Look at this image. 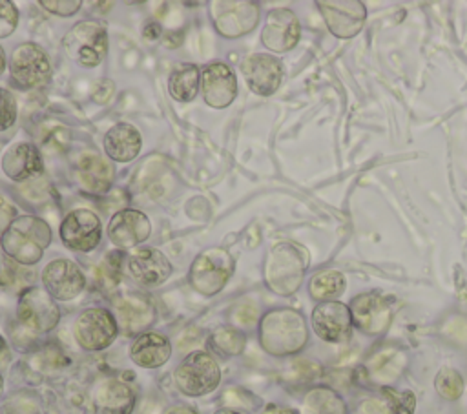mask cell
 <instances>
[{
	"label": "cell",
	"mask_w": 467,
	"mask_h": 414,
	"mask_svg": "<svg viewBox=\"0 0 467 414\" xmlns=\"http://www.w3.org/2000/svg\"><path fill=\"white\" fill-rule=\"evenodd\" d=\"M299 414H347V403L334 388L317 385L305 392Z\"/></svg>",
	"instance_id": "cell-27"
},
{
	"label": "cell",
	"mask_w": 467,
	"mask_h": 414,
	"mask_svg": "<svg viewBox=\"0 0 467 414\" xmlns=\"http://www.w3.org/2000/svg\"><path fill=\"white\" fill-rule=\"evenodd\" d=\"M62 46L69 58L82 67L99 66L108 53V33L100 22H77L64 36Z\"/></svg>",
	"instance_id": "cell-4"
},
{
	"label": "cell",
	"mask_w": 467,
	"mask_h": 414,
	"mask_svg": "<svg viewBox=\"0 0 467 414\" xmlns=\"http://www.w3.org/2000/svg\"><path fill=\"white\" fill-rule=\"evenodd\" d=\"M4 67H5V55H4V49L0 47V73L4 71Z\"/></svg>",
	"instance_id": "cell-44"
},
{
	"label": "cell",
	"mask_w": 467,
	"mask_h": 414,
	"mask_svg": "<svg viewBox=\"0 0 467 414\" xmlns=\"http://www.w3.org/2000/svg\"><path fill=\"white\" fill-rule=\"evenodd\" d=\"M60 237L71 250L89 252L100 243V219L89 210H73L60 224Z\"/></svg>",
	"instance_id": "cell-17"
},
{
	"label": "cell",
	"mask_w": 467,
	"mask_h": 414,
	"mask_svg": "<svg viewBox=\"0 0 467 414\" xmlns=\"http://www.w3.org/2000/svg\"><path fill=\"white\" fill-rule=\"evenodd\" d=\"M130 356H131L133 363L139 367L157 368L170 359L171 345H170L168 337H164L162 334L146 332V334H140L133 341V345L130 348Z\"/></svg>",
	"instance_id": "cell-24"
},
{
	"label": "cell",
	"mask_w": 467,
	"mask_h": 414,
	"mask_svg": "<svg viewBox=\"0 0 467 414\" xmlns=\"http://www.w3.org/2000/svg\"><path fill=\"white\" fill-rule=\"evenodd\" d=\"M168 88L175 100H179V102L193 100L197 95V89H199L197 66L190 64V62L177 64L168 77Z\"/></svg>",
	"instance_id": "cell-28"
},
{
	"label": "cell",
	"mask_w": 467,
	"mask_h": 414,
	"mask_svg": "<svg viewBox=\"0 0 467 414\" xmlns=\"http://www.w3.org/2000/svg\"><path fill=\"white\" fill-rule=\"evenodd\" d=\"M463 388H465V381L456 368L443 367L434 376V390L438 392L440 398L447 401L460 399L463 394Z\"/></svg>",
	"instance_id": "cell-32"
},
{
	"label": "cell",
	"mask_w": 467,
	"mask_h": 414,
	"mask_svg": "<svg viewBox=\"0 0 467 414\" xmlns=\"http://www.w3.org/2000/svg\"><path fill=\"white\" fill-rule=\"evenodd\" d=\"M2 390H4V381H2V376H0V396H2Z\"/></svg>",
	"instance_id": "cell-45"
},
{
	"label": "cell",
	"mask_w": 467,
	"mask_h": 414,
	"mask_svg": "<svg viewBox=\"0 0 467 414\" xmlns=\"http://www.w3.org/2000/svg\"><path fill=\"white\" fill-rule=\"evenodd\" d=\"M115 314L119 319V325L128 334L146 330L155 319L153 305L146 297L137 294H128L119 301H115Z\"/></svg>",
	"instance_id": "cell-23"
},
{
	"label": "cell",
	"mask_w": 467,
	"mask_h": 414,
	"mask_svg": "<svg viewBox=\"0 0 467 414\" xmlns=\"http://www.w3.org/2000/svg\"><path fill=\"white\" fill-rule=\"evenodd\" d=\"M246 337L234 326H219L208 337V347L221 356H237L244 350Z\"/></svg>",
	"instance_id": "cell-30"
},
{
	"label": "cell",
	"mask_w": 467,
	"mask_h": 414,
	"mask_svg": "<svg viewBox=\"0 0 467 414\" xmlns=\"http://www.w3.org/2000/svg\"><path fill=\"white\" fill-rule=\"evenodd\" d=\"M51 243V228L35 215L16 217L2 233L0 244L4 252L20 264H35Z\"/></svg>",
	"instance_id": "cell-2"
},
{
	"label": "cell",
	"mask_w": 467,
	"mask_h": 414,
	"mask_svg": "<svg viewBox=\"0 0 467 414\" xmlns=\"http://www.w3.org/2000/svg\"><path fill=\"white\" fill-rule=\"evenodd\" d=\"M140 133L135 126L128 122H119L111 126L104 135V150L109 159L119 162H128L135 159L140 151Z\"/></svg>",
	"instance_id": "cell-25"
},
{
	"label": "cell",
	"mask_w": 467,
	"mask_h": 414,
	"mask_svg": "<svg viewBox=\"0 0 467 414\" xmlns=\"http://www.w3.org/2000/svg\"><path fill=\"white\" fill-rule=\"evenodd\" d=\"M18 22V11L11 2L0 0V38L11 35Z\"/></svg>",
	"instance_id": "cell-36"
},
{
	"label": "cell",
	"mask_w": 467,
	"mask_h": 414,
	"mask_svg": "<svg viewBox=\"0 0 467 414\" xmlns=\"http://www.w3.org/2000/svg\"><path fill=\"white\" fill-rule=\"evenodd\" d=\"M328 31L337 38L356 36L367 18V9L359 0H343V2H316Z\"/></svg>",
	"instance_id": "cell-13"
},
{
	"label": "cell",
	"mask_w": 467,
	"mask_h": 414,
	"mask_svg": "<svg viewBox=\"0 0 467 414\" xmlns=\"http://www.w3.org/2000/svg\"><path fill=\"white\" fill-rule=\"evenodd\" d=\"M317 337L327 343H341L352 336V316L348 305L341 301L317 303L310 316Z\"/></svg>",
	"instance_id": "cell-12"
},
{
	"label": "cell",
	"mask_w": 467,
	"mask_h": 414,
	"mask_svg": "<svg viewBox=\"0 0 467 414\" xmlns=\"http://www.w3.org/2000/svg\"><path fill=\"white\" fill-rule=\"evenodd\" d=\"M42 283L53 299L69 301L84 290L86 277L73 261L55 259L42 270Z\"/></svg>",
	"instance_id": "cell-16"
},
{
	"label": "cell",
	"mask_w": 467,
	"mask_h": 414,
	"mask_svg": "<svg viewBox=\"0 0 467 414\" xmlns=\"http://www.w3.org/2000/svg\"><path fill=\"white\" fill-rule=\"evenodd\" d=\"M15 219H16L15 206L4 195H0V233H4Z\"/></svg>",
	"instance_id": "cell-38"
},
{
	"label": "cell",
	"mask_w": 467,
	"mask_h": 414,
	"mask_svg": "<svg viewBox=\"0 0 467 414\" xmlns=\"http://www.w3.org/2000/svg\"><path fill=\"white\" fill-rule=\"evenodd\" d=\"M299 35L301 26L296 13L286 7H277L266 15L261 42L272 53H286L299 42Z\"/></svg>",
	"instance_id": "cell-14"
},
{
	"label": "cell",
	"mask_w": 467,
	"mask_h": 414,
	"mask_svg": "<svg viewBox=\"0 0 467 414\" xmlns=\"http://www.w3.org/2000/svg\"><path fill=\"white\" fill-rule=\"evenodd\" d=\"M40 5L58 16H69L80 9L82 2L80 0H42Z\"/></svg>",
	"instance_id": "cell-37"
},
{
	"label": "cell",
	"mask_w": 467,
	"mask_h": 414,
	"mask_svg": "<svg viewBox=\"0 0 467 414\" xmlns=\"http://www.w3.org/2000/svg\"><path fill=\"white\" fill-rule=\"evenodd\" d=\"M210 16L223 36L237 38L255 27L259 5L255 2H212Z\"/></svg>",
	"instance_id": "cell-11"
},
{
	"label": "cell",
	"mask_w": 467,
	"mask_h": 414,
	"mask_svg": "<svg viewBox=\"0 0 467 414\" xmlns=\"http://www.w3.org/2000/svg\"><path fill=\"white\" fill-rule=\"evenodd\" d=\"M78 181L84 190L91 193H104L109 190L115 168L97 153H84L78 159Z\"/></svg>",
	"instance_id": "cell-26"
},
{
	"label": "cell",
	"mask_w": 467,
	"mask_h": 414,
	"mask_svg": "<svg viewBox=\"0 0 467 414\" xmlns=\"http://www.w3.org/2000/svg\"><path fill=\"white\" fill-rule=\"evenodd\" d=\"M7 361H9V347H7L5 339L0 336V367L7 365Z\"/></svg>",
	"instance_id": "cell-41"
},
{
	"label": "cell",
	"mask_w": 467,
	"mask_h": 414,
	"mask_svg": "<svg viewBox=\"0 0 467 414\" xmlns=\"http://www.w3.org/2000/svg\"><path fill=\"white\" fill-rule=\"evenodd\" d=\"M243 77L255 95L268 97L281 86L283 62L270 53H254L243 62Z\"/></svg>",
	"instance_id": "cell-15"
},
{
	"label": "cell",
	"mask_w": 467,
	"mask_h": 414,
	"mask_svg": "<svg viewBox=\"0 0 467 414\" xmlns=\"http://www.w3.org/2000/svg\"><path fill=\"white\" fill-rule=\"evenodd\" d=\"M215 414H248L243 410H235V409H219Z\"/></svg>",
	"instance_id": "cell-43"
},
{
	"label": "cell",
	"mask_w": 467,
	"mask_h": 414,
	"mask_svg": "<svg viewBox=\"0 0 467 414\" xmlns=\"http://www.w3.org/2000/svg\"><path fill=\"white\" fill-rule=\"evenodd\" d=\"M308 341L306 321L301 312L294 308H274L261 317L259 343L277 357L292 356L303 350Z\"/></svg>",
	"instance_id": "cell-1"
},
{
	"label": "cell",
	"mask_w": 467,
	"mask_h": 414,
	"mask_svg": "<svg viewBox=\"0 0 467 414\" xmlns=\"http://www.w3.org/2000/svg\"><path fill=\"white\" fill-rule=\"evenodd\" d=\"M352 325L368 336L383 334L392 323V305L387 297L378 292H367L356 295L350 305Z\"/></svg>",
	"instance_id": "cell-9"
},
{
	"label": "cell",
	"mask_w": 467,
	"mask_h": 414,
	"mask_svg": "<svg viewBox=\"0 0 467 414\" xmlns=\"http://www.w3.org/2000/svg\"><path fill=\"white\" fill-rule=\"evenodd\" d=\"M16 314L24 326L38 334L53 330L60 319V310L55 299L46 292V288L38 286H29L20 294Z\"/></svg>",
	"instance_id": "cell-8"
},
{
	"label": "cell",
	"mask_w": 467,
	"mask_h": 414,
	"mask_svg": "<svg viewBox=\"0 0 467 414\" xmlns=\"http://www.w3.org/2000/svg\"><path fill=\"white\" fill-rule=\"evenodd\" d=\"M347 281L339 270H323L310 277L308 294L314 301H336L345 292Z\"/></svg>",
	"instance_id": "cell-29"
},
{
	"label": "cell",
	"mask_w": 467,
	"mask_h": 414,
	"mask_svg": "<svg viewBox=\"0 0 467 414\" xmlns=\"http://www.w3.org/2000/svg\"><path fill=\"white\" fill-rule=\"evenodd\" d=\"M42 142L47 146V148H53V150H62L67 146L69 142V133L67 129L62 128V124H49L46 128V131L42 133Z\"/></svg>",
	"instance_id": "cell-35"
},
{
	"label": "cell",
	"mask_w": 467,
	"mask_h": 414,
	"mask_svg": "<svg viewBox=\"0 0 467 414\" xmlns=\"http://www.w3.org/2000/svg\"><path fill=\"white\" fill-rule=\"evenodd\" d=\"M73 334L82 348L102 350L117 336V319L106 308H88L75 319Z\"/></svg>",
	"instance_id": "cell-10"
},
{
	"label": "cell",
	"mask_w": 467,
	"mask_h": 414,
	"mask_svg": "<svg viewBox=\"0 0 467 414\" xmlns=\"http://www.w3.org/2000/svg\"><path fill=\"white\" fill-rule=\"evenodd\" d=\"M202 97L215 109L226 108L237 95V78L230 66L212 62L202 69Z\"/></svg>",
	"instance_id": "cell-18"
},
{
	"label": "cell",
	"mask_w": 467,
	"mask_h": 414,
	"mask_svg": "<svg viewBox=\"0 0 467 414\" xmlns=\"http://www.w3.org/2000/svg\"><path fill=\"white\" fill-rule=\"evenodd\" d=\"M142 35H144V38H148V40H155V38L161 36V26H159L157 22H148L146 27H144V31H142Z\"/></svg>",
	"instance_id": "cell-39"
},
{
	"label": "cell",
	"mask_w": 467,
	"mask_h": 414,
	"mask_svg": "<svg viewBox=\"0 0 467 414\" xmlns=\"http://www.w3.org/2000/svg\"><path fill=\"white\" fill-rule=\"evenodd\" d=\"M379 405L383 414H414L416 396L412 390H398L392 387H379Z\"/></svg>",
	"instance_id": "cell-31"
},
{
	"label": "cell",
	"mask_w": 467,
	"mask_h": 414,
	"mask_svg": "<svg viewBox=\"0 0 467 414\" xmlns=\"http://www.w3.org/2000/svg\"><path fill=\"white\" fill-rule=\"evenodd\" d=\"M164 414H197V412L188 405H173V407H168Z\"/></svg>",
	"instance_id": "cell-40"
},
{
	"label": "cell",
	"mask_w": 467,
	"mask_h": 414,
	"mask_svg": "<svg viewBox=\"0 0 467 414\" xmlns=\"http://www.w3.org/2000/svg\"><path fill=\"white\" fill-rule=\"evenodd\" d=\"M2 166L5 175L11 177L13 181H26L40 175L42 157L35 144L18 142L5 151L2 159Z\"/></svg>",
	"instance_id": "cell-22"
},
{
	"label": "cell",
	"mask_w": 467,
	"mask_h": 414,
	"mask_svg": "<svg viewBox=\"0 0 467 414\" xmlns=\"http://www.w3.org/2000/svg\"><path fill=\"white\" fill-rule=\"evenodd\" d=\"M16 119V102L15 97L0 88V131L7 129Z\"/></svg>",
	"instance_id": "cell-34"
},
{
	"label": "cell",
	"mask_w": 467,
	"mask_h": 414,
	"mask_svg": "<svg viewBox=\"0 0 467 414\" xmlns=\"http://www.w3.org/2000/svg\"><path fill=\"white\" fill-rule=\"evenodd\" d=\"M261 414H294V412L285 407H279V405H266Z\"/></svg>",
	"instance_id": "cell-42"
},
{
	"label": "cell",
	"mask_w": 467,
	"mask_h": 414,
	"mask_svg": "<svg viewBox=\"0 0 467 414\" xmlns=\"http://www.w3.org/2000/svg\"><path fill=\"white\" fill-rule=\"evenodd\" d=\"M177 388L186 396H202L212 392L221 381L217 361L204 350L190 352L173 372Z\"/></svg>",
	"instance_id": "cell-5"
},
{
	"label": "cell",
	"mask_w": 467,
	"mask_h": 414,
	"mask_svg": "<svg viewBox=\"0 0 467 414\" xmlns=\"http://www.w3.org/2000/svg\"><path fill=\"white\" fill-rule=\"evenodd\" d=\"M234 272V259L224 248L201 252L190 268V285L202 295H215L224 288Z\"/></svg>",
	"instance_id": "cell-6"
},
{
	"label": "cell",
	"mask_w": 467,
	"mask_h": 414,
	"mask_svg": "<svg viewBox=\"0 0 467 414\" xmlns=\"http://www.w3.org/2000/svg\"><path fill=\"white\" fill-rule=\"evenodd\" d=\"M308 252L296 243H277L265 263V281L277 295H292L303 283Z\"/></svg>",
	"instance_id": "cell-3"
},
{
	"label": "cell",
	"mask_w": 467,
	"mask_h": 414,
	"mask_svg": "<svg viewBox=\"0 0 467 414\" xmlns=\"http://www.w3.org/2000/svg\"><path fill=\"white\" fill-rule=\"evenodd\" d=\"M128 272L130 275L140 283V285H148V286H155L161 285L162 281H166L171 274V264L170 261L164 257L162 252L155 250V248H142V250H135L130 257H128Z\"/></svg>",
	"instance_id": "cell-20"
},
{
	"label": "cell",
	"mask_w": 467,
	"mask_h": 414,
	"mask_svg": "<svg viewBox=\"0 0 467 414\" xmlns=\"http://www.w3.org/2000/svg\"><path fill=\"white\" fill-rule=\"evenodd\" d=\"M9 73L18 88L35 89L49 82L51 64L40 46L26 42L13 51L9 60Z\"/></svg>",
	"instance_id": "cell-7"
},
{
	"label": "cell",
	"mask_w": 467,
	"mask_h": 414,
	"mask_svg": "<svg viewBox=\"0 0 467 414\" xmlns=\"http://www.w3.org/2000/svg\"><path fill=\"white\" fill-rule=\"evenodd\" d=\"M151 232L150 219L133 208H124L113 213L108 224V237L119 248H131L146 241Z\"/></svg>",
	"instance_id": "cell-19"
},
{
	"label": "cell",
	"mask_w": 467,
	"mask_h": 414,
	"mask_svg": "<svg viewBox=\"0 0 467 414\" xmlns=\"http://www.w3.org/2000/svg\"><path fill=\"white\" fill-rule=\"evenodd\" d=\"M93 405L97 414H131L135 394L120 379H102L93 390Z\"/></svg>",
	"instance_id": "cell-21"
},
{
	"label": "cell",
	"mask_w": 467,
	"mask_h": 414,
	"mask_svg": "<svg viewBox=\"0 0 467 414\" xmlns=\"http://www.w3.org/2000/svg\"><path fill=\"white\" fill-rule=\"evenodd\" d=\"M120 266H122V255L119 252H113L106 255L104 263L99 266L97 275L104 286H113L120 279Z\"/></svg>",
	"instance_id": "cell-33"
}]
</instances>
